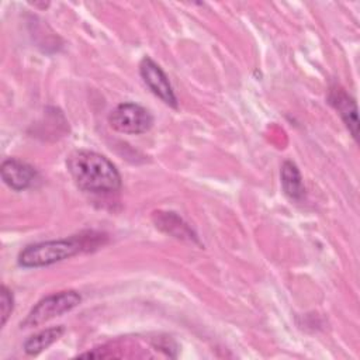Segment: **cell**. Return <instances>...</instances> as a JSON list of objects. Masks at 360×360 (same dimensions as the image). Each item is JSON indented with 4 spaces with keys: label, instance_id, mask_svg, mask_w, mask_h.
I'll use <instances>...</instances> for the list:
<instances>
[{
    "label": "cell",
    "instance_id": "obj_6",
    "mask_svg": "<svg viewBox=\"0 0 360 360\" xmlns=\"http://www.w3.org/2000/svg\"><path fill=\"white\" fill-rule=\"evenodd\" d=\"M0 172L3 181L15 191H21L31 187L38 177L37 170L31 165L14 158L6 159L1 163Z\"/></svg>",
    "mask_w": 360,
    "mask_h": 360
},
{
    "label": "cell",
    "instance_id": "obj_8",
    "mask_svg": "<svg viewBox=\"0 0 360 360\" xmlns=\"http://www.w3.org/2000/svg\"><path fill=\"white\" fill-rule=\"evenodd\" d=\"M63 332H65V328L62 325L44 329V330L30 336L24 342V352L28 356H37L42 350L48 349L52 343H55L63 335Z\"/></svg>",
    "mask_w": 360,
    "mask_h": 360
},
{
    "label": "cell",
    "instance_id": "obj_1",
    "mask_svg": "<svg viewBox=\"0 0 360 360\" xmlns=\"http://www.w3.org/2000/svg\"><path fill=\"white\" fill-rule=\"evenodd\" d=\"M76 186L90 193H114L121 187L117 167L105 156L93 150H75L66 160Z\"/></svg>",
    "mask_w": 360,
    "mask_h": 360
},
{
    "label": "cell",
    "instance_id": "obj_5",
    "mask_svg": "<svg viewBox=\"0 0 360 360\" xmlns=\"http://www.w3.org/2000/svg\"><path fill=\"white\" fill-rule=\"evenodd\" d=\"M139 73L145 84L155 96H158L167 105L173 108L177 107V98L169 82V77L156 62H153L149 56H145L139 63Z\"/></svg>",
    "mask_w": 360,
    "mask_h": 360
},
{
    "label": "cell",
    "instance_id": "obj_4",
    "mask_svg": "<svg viewBox=\"0 0 360 360\" xmlns=\"http://www.w3.org/2000/svg\"><path fill=\"white\" fill-rule=\"evenodd\" d=\"M112 129L121 134L138 135L148 132L153 125L152 114L135 103H121L108 115Z\"/></svg>",
    "mask_w": 360,
    "mask_h": 360
},
{
    "label": "cell",
    "instance_id": "obj_10",
    "mask_svg": "<svg viewBox=\"0 0 360 360\" xmlns=\"http://www.w3.org/2000/svg\"><path fill=\"white\" fill-rule=\"evenodd\" d=\"M14 307V297L11 294V291L6 287L1 285L0 290V308H1V325H6L11 311Z\"/></svg>",
    "mask_w": 360,
    "mask_h": 360
},
{
    "label": "cell",
    "instance_id": "obj_9",
    "mask_svg": "<svg viewBox=\"0 0 360 360\" xmlns=\"http://www.w3.org/2000/svg\"><path fill=\"white\" fill-rule=\"evenodd\" d=\"M281 186L284 193L291 200H301L304 197L305 188L301 173L298 167L290 160L284 162L281 166Z\"/></svg>",
    "mask_w": 360,
    "mask_h": 360
},
{
    "label": "cell",
    "instance_id": "obj_3",
    "mask_svg": "<svg viewBox=\"0 0 360 360\" xmlns=\"http://www.w3.org/2000/svg\"><path fill=\"white\" fill-rule=\"evenodd\" d=\"M80 294L73 290L51 294L42 298L39 302H37V305L28 312L27 318L21 322V328H32L42 325L55 316L72 311L80 304Z\"/></svg>",
    "mask_w": 360,
    "mask_h": 360
},
{
    "label": "cell",
    "instance_id": "obj_7",
    "mask_svg": "<svg viewBox=\"0 0 360 360\" xmlns=\"http://www.w3.org/2000/svg\"><path fill=\"white\" fill-rule=\"evenodd\" d=\"M330 105L339 112L343 122L349 128L352 136L357 139L359 134V120H357V107L354 100L340 87H332L328 96Z\"/></svg>",
    "mask_w": 360,
    "mask_h": 360
},
{
    "label": "cell",
    "instance_id": "obj_2",
    "mask_svg": "<svg viewBox=\"0 0 360 360\" xmlns=\"http://www.w3.org/2000/svg\"><path fill=\"white\" fill-rule=\"evenodd\" d=\"M87 246L89 243L83 236L38 242L20 252L18 263L22 267H45L69 259L82 250L89 249Z\"/></svg>",
    "mask_w": 360,
    "mask_h": 360
}]
</instances>
